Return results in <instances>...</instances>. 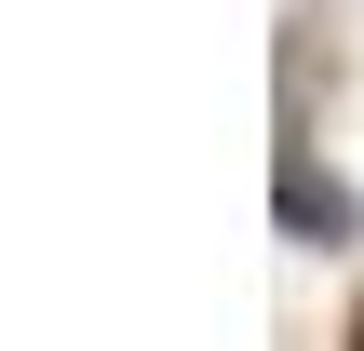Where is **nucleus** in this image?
<instances>
[{
    "label": "nucleus",
    "instance_id": "nucleus-1",
    "mask_svg": "<svg viewBox=\"0 0 364 351\" xmlns=\"http://www.w3.org/2000/svg\"><path fill=\"white\" fill-rule=\"evenodd\" d=\"M270 216H284L297 243H351V230H364V203L311 162V149H284V162H270Z\"/></svg>",
    "mask_w": 364,
    "mask_h": 351
},
{
    "label": "nucleus",
    "instance_id": "nucleus-2",
    "mask_svg": "<svg viewBox=\"0 0 364 351\" xmlns=\"http://www.w3.org/2000/svg\"><path fill=\"white\" fill-rule=\"evenodd\" d=\"M351 351H364V311H351Z\"/></svg>",
    "mask_w": 364,
    "mask_h": 351
}]
</instances>
